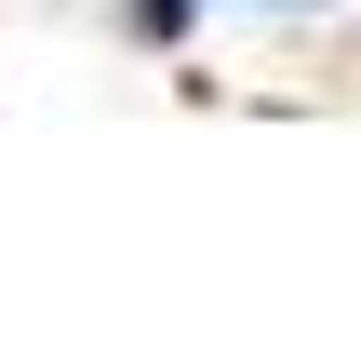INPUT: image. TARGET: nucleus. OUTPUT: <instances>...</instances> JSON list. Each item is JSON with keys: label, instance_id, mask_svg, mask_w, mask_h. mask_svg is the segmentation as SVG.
Here are the masks:
<instances>
[{"label": "nucleus", "instance_id": "nucleus-1", "mask_svg": "<svg viewBox=\"0 0 361 361\" xmlns=\"http://www.w3.org/2000/svg\"><path fill=\"white\" fill-rule=\"evenodd\" d=\"M94 13H107V40L147 54V67H188L201 27H214V0H94Z\"/></svg>", "mask_w": 361, "mask_h": 361}, {"label": "nucleus", "instance_id": "nucleus-2", "mask_svg": "<svg viewBox=\"0 0 361 361\" xmlns=\"http://www.w3.org/2000/svg\"><path fill=\"white\" fill-rule=\"evenodd\" d=\"M361 0H214V27H268V40H322V27H348Z\"/></svg>", "mask_w": 361, "mask_h": 361}]
</instances>
